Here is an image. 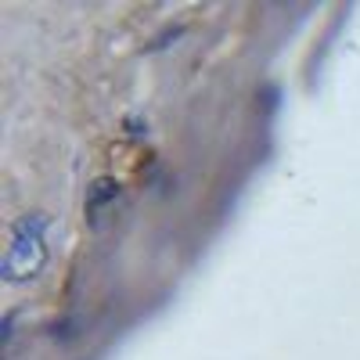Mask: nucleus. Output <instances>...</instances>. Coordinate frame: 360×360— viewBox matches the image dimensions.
I'll list each match as a JSON object with an SVG mask.
<instances>
[{"label": "nucleus", "instance_id": "1", "mask_svg": "<svg viewBox=\"0 0 360 360\" xmlns=\"http://www.w3.org/2000/svg\"><path fill=\"white\" fill-rule=\"evenodd\" d=\"M47 263V217L44 213H25L15 231L11 245L4 256V278L8 281H29L40 274V266Z\"/></svg>", "mask_w": 360, "mask_h": 360}]
</instances>
